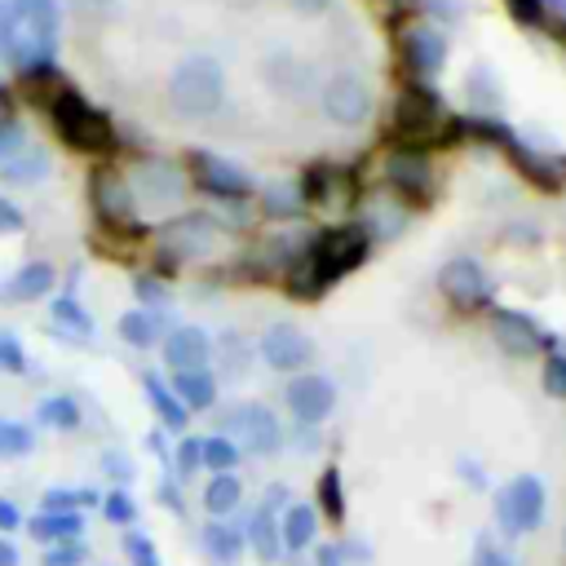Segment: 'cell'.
Here are the masks:
<instances>
[{
	"label": "cell",
	"instance_id": "f907efd6",
	"mask_svg": "<svg viewBox=\"0 0 566 566\" xmlns=\"http://www.w3.org/2000/svg\"><path fill=\"white\" fill-rule=\"evenodd\" d=\"M102 469H106V478H111L115 486H128V482H133V460H128L124 451H115V447L102 451Z\"/></svg>",
	"mask_w": 566,
	"mask_h": 566
},
{
	"label": "cell",
	"instance_id": "8992f818",
	"mask_svg": "<svg viewBox=\"0 0 566 566\" xmlns=\"http://www.w3.org/2000/svg\"><path fill=\"white\" fill-rule=\"evenodd\" d=\"M128 186H133V199L137 203H146V208H172L181 199V190H186V172L168 155H137Z\"/></svg>",
	"mask_w": 566,
	"mask_h": 566
},
{
	"label": "cell",
	"instance_id": "f1b7e54d",
	"mask_svg": "<svg viewBox=\"0 0 566 566\" xmlns=\"http://www.w3.org/2000/svg\"><path fill=\"white\" fill-rule=\"evenodd\" d=\"M27 526H31V535H35V539L49 548V544L80 539V535H84V513H44V509H40V513H35Z\"/></svg>",
	"mask_w": 566,
	"mask_h": 566
},
{
	"label": "cell",
	"instance_id": "d4e9b609",
	"mask_svg": "<svg viewBox=\"0 0 566 566\" xmlns=\"http://www.w3.org/2000/svg\"><path fill=\"white\" fill-rule=\"evenodd\" d=\"M296 186H301V199H305V208H310V203H336V186L349 190L354 177H345V172L332 168V164H310Z\"/></svg>",
	"mask_w": 566,
	"mask_h": 566
},
{
	"label": "cell",
	"instance_id": "f5cc1de1",
	"mask_svg": "<svg viewBox=\"0 0 566 566\" xmlns=\"http://www.w3.org/2000/svg\"><path fill=\"white\" fill-rule=\"evenodd\" d=\"M18 526H22V509L0 495V535H9V531H18Z\"/></svg>",
	"mask_w": 566,
	"mask_h": 566
},
{
	"label": "cell",
	"instance_id": "681fc988",
	"mask_svg": "<svg viewBox=\"0 0 566 566\" xmlns=\"http://www.w3.org/2000/svg\"><path fill=\"white\" fill-rule=\"evenodd\" d=\"M473 566H517L491 535H478V544H473Z\"/></svg>",
	"mask_w": 566,
	"mask_h": 566
},
{
	"label": "cell",
	"instance_id": "e0dca14e",
	"mask_svg": "<svg viewBox=\"0 0 566 566\" xmlns=\"http://www.w3.org/2000/svg\"><path fill=\"white\" fill-rule=\"evenodd\" d=\"M402 66H407L420 84L433 80V75L447 66V35H442L438 27H429V22L407 27V31H402Z\"/></svg>",
	"mask_w": 566,
	"mask_h": 566
},
{
	"label": "cell",
	"instance_id": "3957f363",
	"mask_svg": "<svg viewBox=\"0 0 566 566\" xmlns=\"http://www.w3.org/2000/svg\"><path fill=\"white\" fill-rule=\"evenodd\" d=\"M49 119H53V133H57L71 150L97 155V150H111V146H115V124L106 119V111H97L93 102H84L75 88H62V93L49 102Z\"/></svg>",
	"mask_w": 566,
	"mask_h": 566
},
{
	"label": "cell",
	"instance_id": "ee69618b",
	"mask_svg": "<svg viewBox=\"0 0 566 566\" xmlns=\"http://www.w3.org/2000/svg\"><path fill=\"white\" fill-rule=\"evenodd\" d=\"M27 146H31V142H27V128H22V119H13V115H0V164L18 159Z\"/></svg>",
	"mask_w": 566,
	"mask_h": 566
},
{
	"label": "cell",
	"instance_id": "603a6c76",
	"mask_svg": "<svg viewBox=\"0 0 566 566\" xmlns=\"http://www.w3.org/2000/svg\"><path fill=\"white\" fill-rule=\"evenodd\" d=\"M279 535H283V553H305L318 539V509L314 504H287L279 517Z\"/></svg>",
	"mask_w": 566,
	"mask_h": 566
},
{
	"label": "cell",
	"instance_id": "e575fe53",
	"mask_svg": "<svg viewBox=\"0 0 566 566\" xmlns=\"http://www.w3.org/2000/svg\"><path fill=\"white\" fill-rule=\"evenodd\" d=\"M243 460V447L230 433H208L203 438V469L208 473H234Z\"/></svg>",
	"mask_w": 566,
	"mask_h": 566
},
{
	"label": "cell",
	"instance_id": "52a82bcc",
	"mask_svg": "<svg viewBox=\"0 0 566 566\" xmlns=\"http://www.w3.org/2000/svg\"><path fill=\"white\" fill-rule=\"evenodd\" d=\"M226 429L248 455H274L283 447V424L265 402H234L226 411Z\"/></svg>",
	"mask_w": 566,
	"mask_h": 566
},
{
	"label": "cell",
	"instance_id": "83f0119b",
	"mask_svg": "<svg viewBox=\"0 0 566 566\" xmlns=\"http://www.w3.org/2000/svg\"><path fill=\"white\" fill-rule=\"evenodd\" d=\"M199 504H203L208 517H230L243 504V482L234 473H212L208 486H203V495H199Z\"/></svg>",
	"mask_w": 566,
	"mask_h": 566
},
{
	"label": "cell",
	"instance_id": "f6af8a7d",
	"mask_svg": "<svg viewBox=\"0 0 566 566\" xmlns=\"http://www.w3.org/2000/svg\"><path fill=\"white\" fill-rule=\"evenodd\" d=\"M84 562H88V548H84V539L49 544V548H44V557H40V566H84Z\"/></svg>",
	"mask_w": 566,
	"mask_h": 566
},
{
	"label": "cell",
	"instance_id": "d6a6232c",
	"mask_svg": "<svg viewBox=\"0 0 566 566\" xmlns=\"http://www.w3.org/2000/svg\"><path fill=\"white\" fill-rule=\"evenodd\" d=\"M35 420H40L44 429H53V433H71V429H80V402H75L71 394H49V398L35 407Z\"/></svg>",
	"mask_w": 566,
	"mask_h": 566
},
{
	"label": "cell",
	"instance_id": "9f6ffc18",
	"mask_svg": "<svg viewBox=\"0 0 566 566\" xmlns=\"http://www.w3.org/2000/svg\"><path fill=\"white\" fill-rule=\"evenodd\" d=\"M314 566H345V548H340V544H318Z\"/></svg>",
	"mask_w": 566,
	"mask_h": 566
},
{
	"label": "cell",
	"instance_id": "44dd1931",
	"mask_svg": "<svg viewBox=\"0 0 566 566\" xmlns=\"http://www.w3.org/2000/svg\"><path fill=\"white\" fill-rule=\"evenodd\" d=\"M53 283H57V274H53L49 261H27L22 270H13V274L0 283V301H4V305H27V301L49 296Z\"/></svg>",
	"mask_w": 566,
	"mask_h": 566
},
{
	"label": "cell",
	"instance_id": "c3c4849f",
	"mask_svg": "<svg viewBox=\"0 0 566 566\" xmlns=\"http://www.w3.org/2000/svg\"><path fill=\"white\" fill-rule=\"evenodd\" d=\"M155 495H159V504H164L168 513L186 517V495H181V482H177V473H164V478H159V486H155Z\"/></svg>",
	"mask_w": 566,
	"mask_h": 566
},
{
	"label": "cell",
	"instance_id": "db71d44e",
	"mask_svg": "<svg viewBox=\"0 0 566 566\" xmlns=\"http://www.w3.org/2000/svg\"><path fill=\"white\" fill-rule=\"evenodd\" d=\"M504 4H509V13L522 18V22H539V13H544L539 0H504Z\"/></svg>",
	"mask_w": 566,
	"mask_h": 566
},
{
	"label": "cell",
	"instance_id": "94428289",
	"mask_svg": "<svg viewBox=\"0 0 566 566\" xmlns=\"http://www.w3.org/2000/svg\"><path fill=\"white\" fill-rule=\"evenodd\" d=\"M398 4H416V0H398Z\"/></svg>",
	"mask_w": 566,
	"mask_h": 566
},
{
	"label": "cell",
	"instance_id": "ac0fdd59",
	"mask_svg": "<svg viewBox=\"0 0 566 566\" xmlns=\"http://www.w3.org/2000/svg\"><path fill=\"white\" fill-rule=\"evenodd\" d=\"M212 354H217V340L203 327H195V323H181V327H172L164 336V363H168V371H203L212 363Z\"/></svg>",
	"mask_w": 566,
	"mask_h": 566
},
{
	"label": "cell",
	"instance_id": "6da1fadb",
	"mask_svg": "<svg viewBox=\"0 0 566 566\" xmlns=\"http://www.w3.org/2000/svg\"><path fill=\"white\" fill-rule=\"evenodd\" d=\"M371 252V234L363 226H332L323 234H314L301 252V261L287 270V292L296 301H314L323 296L336 279H345L349 270H358Z\"/></svg>",
	"mask_w": 566,
	"mask_h": 566
},
{
	"label": "cell",
	"instance_id": "277c9868",
	"mask_svg": "<svg viewBox=\"0 0 566 566\" xmlns=\"http://www.w3.org/2000/svg\"><path fill=\"white\" fill-rule=\"evenodd\" d=\"M394 128H398V137H407V146H411V142H424V137H460L464 124L447 115V102H442L433 88L411 84V88L398 97Z\"/></svg>",
	"mask_w": 566,
	"mask_h": 566
},
{
	"label": "cell",
	"instance_id": "1f68e13d",
	"mask_svg": "<svg viewBox=\"0 0 566 566\" xmlns=\"http://www.w3.org/2000/svg\"><path fill=\"white\" fill-rule=\"evenodd\" d=\"M97 504H102V491H93V486H49L40 495L44 513H84V509H97Z\"/></svg>",
	"mask_w": 566,
	"mask_h": 566
},
{
	"label": "cell",
	"instance_id": "2e32d148",
	"mask_svg": "<svg viewBox=\"0 0 566 566\" xmlns=\"http://www.w3.org/2000/svg\"><path fill=\"white\" fill-rule=\"evenodd\" d=\"M164 248L181 261V256H208L217 248V221L208 212H177L164 221Z\"/></svg>",
	"mask_w": 566,
	"mask_h": 566
},
{
	"label": "cell",
	"instance_id": "d590c367",
	"mask_svg": "<svg viewBox=\"0 0 566 566\" xmlns=\"http://www.w3.org/2000/svg\"><path fill=\"white\" fill-rule=\"evenodd\" d=\"M31 451H35V429L22 424V420L0 416V460H22Z\"/></svg>",
	"mask_w": 566,
	"mask_h": 566
},
{
	"label": "cell",
	"instance_id": "ffe728a7",
	"mask_svg": "<svg viewBox=\"0 0 566 566\" xmlns=\"http://www.w3.org/2000/svg\"><path fill=\"white\" fill-rule=\"evenodd\" d=\"M199 548L208 553L212 566H234V562L248 553V539H243V526H239V522L208 517V522L199 526Z\"/></svg>",
	"mask_w": 566,
	"mask_h": 566
},
{
	"label": "cell",
	"instance_id": "ba28073f",
	"mask_svg": "<svg viewBox=\"0 0 566 566\" xmlns=\"http://www.w3.org/2000/svg\"><path fill=\"white\" fill-rule=\"evenodd\" d=\"M438 292H442L460 314H473V310H486V305H491L495 283L486 279V270H482L473 256H451V261L438 270Z\"/></svg>",
	"mask_w": 566,
	"mask_h": 566
},
{
	"label": "cell",
	"instance_id": "74e56055",
	"mask_svg": "<svg viewBox=\"0 0 566 566\" xmlns=\"http://www.w3.org/2000/svg\"><path fill=\"white\" fill-rule=\"evenodd\" d=\"M102 517L111 522V526H137V500L128 495V486H111V491H102Z\"/></svg>",
	"mask_w": 566,
	"mask_h": 566
},
{
	"label": "cell",
	"instance_id": "816d5d0a",
	"mask_svg": "<svg viewBox=\"0 0 566 566\" xmlns=\"http://www.w3.org/2000/svg\"><path fill=\"white\" fill-rule=\"evenodd\" d=\"M27 226V217H22V208L18 203H9L4 195H0V234H18Z\"/></svg>",
	"mask_w": 566,
	"mask_h": 566
},
{
	"label": "cell",
	"instance_id": "f35d334b",
	"mask_svg": "<svg viewBox=\"0 0 566 566\" xmlns=\"http://www.w3.org/2000/svg\"><path fill=\"white\" fill-rule=\"evenodd\" d=\"M469 102H473L482 115H495V111H500V84H495V75H491L486 66H473V71H469Z\"/></svg>",
	"mask_w": 566,
	"mask_h": 566
},
{
	"label": "cell",
	"instance_id": "bcb514c9",
	"mask_svg": "<svg viewBox=\"0 0 566 566\" xmlns=\"http://www.w3.org/2000/svg\"><path fill=\"white\" fill-rule=\"evenodd\" d=\"M31 363H27V349H22V340L9 332V327H0V371H13V376H22Z\"/></svg>",
	"mask_w": 566,
	"mask_h": 566
},
{
	"label": "cell",
	"instance_id": "91938a15",
	"mask_svg": "<svg viewBox=\"0 0 566 566\" xmlns=\"http://www.w3.org/2000/svg\"><path fill=\"white\" fill-rule=\"evenodd\" d=\"M429 9H433L438 18H455V13H460V9L451 4V0H429Z\"/></svg>",
	"mask_w": 566,
	"mask_h": 566
},
{
	"label": "cell",
	"instance_id": "cb8c5ba5",
	"mask_svg": "<svg viewBox=\"0 0 566 566\" xmlns=\"http://www.w3.org/2000/svg\"><path fill=\"white\" fill-rule=\"evenodd\" d=\"M504 150L513 155V164L522 168V177H531L535 186H548V190H557V186H562V164H553L548 155L531 150V146H526V142H522L517 133H513V137L504 142Z\"/></svg>",
	"mask_w": 566,
	"mask_h": 566
},
{
	"label": "cell",
	"instance_id": "680465c9",
	"mask_svg": "<svg viewBox=\"0 0 566 566\" xmlns=\"http://www.w3.org/2000/svg\"><path fill=\"white\" fill-rule=\"evenodd\" d=\"M292 9H301V13H323V9H332V0H287Z\"/></svg>",
	"mask_w": 566,
	"mask_h": 566
},
{
	"label": "cell",
	"instance_id": "8d00e7d4",
	"mask_svg": "<svg viewBox=\"0 0 566 566\" xmlns=\"http://www.w3.org/2000/svg\"><path fill=\"white\" fill-rule=\"evenodd\" d=\"M49 314H53V323H57V327H71L75 336H93V318H88V310H84V305H80L71 292L53 296Z\"/></svg>",
	"mask_w": 566,
	"mask_h": 566
},
{
	"label": "cell",
	"instance_id": "d6986e66",
	"mask_svg": "<svg viewBox=\"0 0 566 566\" xmlns=\"http://www.w3.org/2000/svg\"><path fill=\"white\" fill-rule=\"evenodd\" d=\"M142 394H146V402H150V411H155V420H159L164 433L177 438V433L190 429V407L172 394V385L159 371H142Z\"/></svg>",
	"mask_w": 566,
	"mask_h": 566
},
{
	"label": "cell",
	"instance_id": "6f0895ef",
	"mask_svg": "<svg viewBox=\"0 0 566 566\" xmlns=\"http://www.w3.org/2000/svg\"><path fill=\"white\" fill-rule=\"evenodd\" d=\"M22 557H18V544L9 539V535H0V566H18Z\"/></svg>",
	"mask_w": 566,
	"mask_h": 566
},
{
	"label": "cell",
	"instance_id": "7bdbcfd3",
	"mask_svg": "<svg viewBox=\"0 0 566 566\" xmlns=\"http://www.w3.org/2000/svg\"><path fill=\"white\" fill-rule=\"evenodd\" d=\"M124 553H128V562H133V566H164V557H159L155 539H150L146 531H137V526H128V531H124Z\"/></svg>",
	"mask_w": 566,
	"mask_h": 566
},
{
	"label": "cell",
	"instance_id": "b9f144b4",
	"mask_svg": "<svg viewBox=\"0 0 566 566\" xmlns=\"http://www.w3.org/2000/svg\"><path fill=\"white\" fill-rule=\"evenodd\" d=\"M199 469H203V438H181L177 451H172V473H177V482L195 478Z\"/></svg>",
	"mask_w": 566,
	"mask_h": 566
},
{
	"label": "cell",
	"instance_id": "484cf974",
	"mask_svg": "<svg viewBox=\"0 0 566 566\" xmlns=\"http://www.w3.org/2000/svg\"><path fill=\"white\" fill-rule=\"evenodd\" d=\"M168 385L172 394L190 407V411H208L217 402V376L203 367V371H168Z\"/></svg>",
	"mask_w": 566,
	"mask_h": 566
},
{
	"label": "cell",
	"instance_id": "7402d4cb",
	"mask_svg": "<svg viewBox=\"0 0 566 566\" xmlns=\"http://www.w3.org/2000/svg\"><path fill=\"white\" fill-rule=\"evenodd\" d=\"M243 539H248V548H252L261 562H279V553H283L279 513H270L265 504H256V509L248 513V522H243Z\"/></svg>",
	"mask_w": 566,
	"mask_h": 566
},
{
	"label": "cell",
	"instance_id": "836d02e7",
	"mask_svg": "<svg viewBox=\"0 0 566 566\" xmlns=\"http://www.w3.org/2000/svg\"><path fill=\"white\" fill-rule=\"evenodd\" d=\"M314 495H318V517H327V522H345V482H340V469L336 464H327L323 473H318V486H314Z\"/></svg>",
	"mask_w": 566,
	"mask_h": 566
},
{
	"label": "cell",
	"instance_id": "5b68a950",
	"mask_svg": "<svg viewBox=\"0 0 566 566\" xmlns=\"http://www.w3.org/2000/svg\"><path fill=\"white\" fill-rule=\"evenodd\" d=\"M491 509H495V526H500V535L517 539V535H531V531L544 522L548 491H544V482H539L535 473H522V478H513V482H504V486L495 491Z\"/></svg>",
	"mask_w": 566,
	"mask_h": 566
},
{
	"label": "cell",
	"instance_id": "4dcf8cb0",
	"mask_svg": "<svg viewBox=\"0 0 566 566\" xmlns=\"http://www.w3.org/2000/svg\"><path fill=\"white\" fill-rule=\"evenodd\" d=\"M261 212L274 217V221H292L305 212V199H301V186L296 181H270L261 190Z\"/></svg>",
	"mask_w": 566,
	"mask_h": 566
},
{
	"label": "cell",
	"instance_id": "60d3db41",
	"mask_svg": "<svg viewBox=\"0 0 566 566\" xmlns=\"http://www.w3.org/2000/svg\"><path fill=\"white\" fill-rule=\"evenodd\" d=\"M22 49V27H18V13H13V0H0V62L13 66Z\"/></svg>",
	"mask_w": 566,
	"mask_h": 566
},
{
	"label": "cell",
	"instance_id": "4316f807",
	"mask_svg": "<svg viewBox=\"0 0 566 566\" xmlns=\"http://www.w3.org/2000/svg\"><path fill=\"white\" fill-rule=\"evenodd\" d=\"M119 336L133 349H150L164 336V314L159 310H146V305H133L128 314H119Z\"/></svg>",
	"mask_w": 566,
	"mask_h": 566
},
{
	"label": "cell",
	"instance_id": "30bf717a",
	"mask_svg": "<svg viewBox=\"0 0 566 566\" xmlns=\"http://www.w3.org/2000/svg\"><path fill=\"white\" fill-rule=\"evenodd\" d=\"M190 177L203 195L226 199V203H239V199L252 195V177L239 164H230L221 155H208V150H190Z\"/></svg>",
	"mask_w": 566,
	"mask_h": 566
},
{
	"label": "cell",
	"instance_id": "f546056e",
	"mask_svg": "<svg viewBox=\"0 0 566 566\" xmlns=\"http://www.w3.org/2000/svg\"><path fill=\"white\" fill-rule=\"evenodd\" d=\"M49 168H53L49 150H44V146H27L18 159L0 164V181H9V186H31V181H44Z\"/></svg>",
	"mask_w": 566,
	"mask_h": 566
},
{
	"label": "cell",
	"instance_id": "11a10c76",
	"mask_svg": "<svg viewBox=\"0 0 566 566\" xmlns=\"http://www.w3.org/2000/svg\"><path fill=\"white\" fill-rule=\"evenodd\" d=\"M287 495H292V491H287L283 482H274V486L265 491V500H261V504H265L270 513H279V517H283V509H287Z\"/></svg>",
	"mask_w": 566,
	"mask_h": 566
},
{
	"label": "cell",
	"instance_id": "7a4b0ae2",
	"mask_svg": "<svg viewBox=\"0 0 566 566\" xmlns=\"http://www.w3.org/2000/svg\"><path fill=\"white\" fill-rule=\"evenodd\" d=\"M221 102H226V71H221L217 57L195 53V57H181L172 66V75H168V106H172V115L203 119Z\"/></svg>",
	"mask_w": 566,
	"mask_h": 566
},
{
	"label": "cell",
	"instance_id": "9a60e30c",
	"mask_svg": "<svg viewBox=\"0 0 566 566\" xmlns=\"http://www.w3.org/2000/svg\"><path fill=\"white\" fill-rule=\"evenodd\" d=\"M283 402L301 424H323L332 416V407H336V385L327 376H318V371H296L287 380V389H283Z\"/></svg>",
	"mask_w": 566,
	"mask_h": 566
},
{
	"label": "cell",
	"instance_id": "ab89813d",
	"mask_svg": "<svg viewBox=\"0 0 566 566\" xmlns=\"http://www.w3.org/2000/svg\"><path fill=\"white\" fill-rule=\"evenodd\" d=\"M544 389L553 398H566V340H553V336L544 349Z\"/></svg>",
	"mask_w": 566,
	"mask_h": 566
},
{
	"label": "cell",
	"instance_id": "9c48e42d",
	"mask_svg": "<svg viewBox=\"0 0 566 566\" xmlns=\"http://www.w3.org/2000/svg\"><path fill=\"white\" fill-rule=\"evenodd\" d=\"M385 181H389V190H394V199H398L402 208H420V203H429V195H433V164L424 159V150L398 146V150L385 159Z\"/></svg>",
	"mask_w": 566,
	"mask_h": 566
},
{
	"label": "cell",
	"instance_id": "5bb4252c",
	"mask_svg": "<svg viewBox=\"0 0 566 566\" xmlns=\"http://www.w3.org/2000/svg\"><path fill=\"white\" fill-rule=\"evenodd\" d=\"M261 358H265V367H274V371H305L310 363H314V340L296 327V323H270L265 327V336H261Z\"/></svg>",
	"mask_w": 566,
	"mask_h": 566
},
{
	"label": "cell",
	"instance_id": "7dc6e473",
	"mask_svg": "<svg viewBox=\"0 0 566 566\" xmlns=\"http://www.w3.org/2000/svg\"><path fill=\"white\" fill-rule=\"evenodd\" d=\"M133 296H137V305L159 310V305L168 301V287H164V279H159V274H137V279H133Z\"/></svg>",
	"mask_w": 566,
	"mask_h": 566
},
{
	"label": "cell",
	"instance_id": "4fadbf2b",
	"mask_svg": "<svg viewBox=\"0 0 566 566\" xmlns=\"http://www.w3.org/2000/svg\"><path fill=\"white\" fill-rule=\"evenodd\" d=\"M491 340L509 358H535L539 349H548V336L522 310H491Z\"/></svg>",
	"mask_w": 566,
	"mask_h": 566
},
{
	"label": "cell",
	"instance_id": "7c38bea8",
	"mask_svg": "<svg viewBox=\"0 0 566 566\" xmlns=\"http://www.w3.org/2000/svg\"><path fill=\"white\" fill-rule=\"evenodd\" d=\"M323 115L340 128H358L371 115V88L363 84V75H354V71L332 75L323 88Z\"/></svg>",
	"mask_w": 566,
	"mask_h": 566
},
{
	"label": "cell",
	"instance_id": "8fae6325",
	"mask_svg": "<svg viewBox=\"0 0 566 566\" xmlns=\"http://www.w3.org/2000/svg\"><path fill=\"white\" fill-rule=\"evenodd\" d=\"M88 203H93V212H97L106 226L133 221V208H137L128 177H124L119 168H111V164H97V168L88 172Z\"/></svg>",
	"mask_w": 566,
	"mask_h": 566
}]
</instances>
